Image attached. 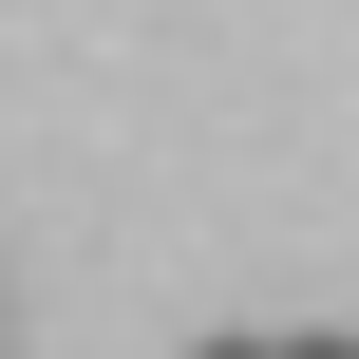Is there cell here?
<instances>
[{
	"instance_id": "1",
	"label": "cell",
	"mask_w": 359,
	"mask_h": 359,
	"mask_svg": "<svg viewBox=\"0 0 359 359\" xmlns=\"http://www.w3.org/2000/svg\"><path fill=\"white\" fill-rule=\"evenodd\" d=\"M189 359H265V341H189Z\"/></svg>"
}]
</instances>
